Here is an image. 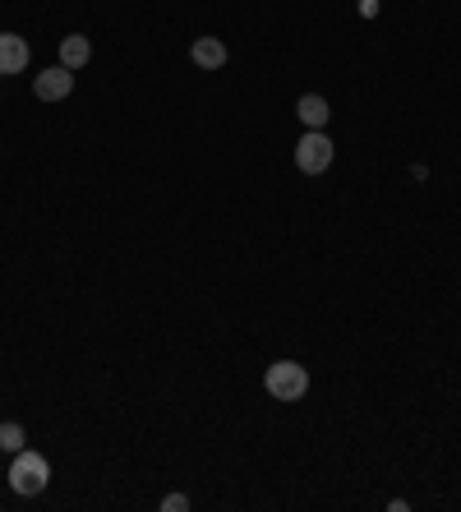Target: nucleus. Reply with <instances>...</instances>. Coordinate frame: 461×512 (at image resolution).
Here are the masks:
<instances>
[{
  "label": "nucleus",
  "mask_w": 461,
  "mask_h": 512,
  "mask_svg": "<svg viewBox=\"0 0 461 512\" xmlns=\"http://www.w3.org/2000/svg\"><path fill=\"white\" fill-rule=\"evenodd\" d=\"M51 480V462L42 453H33V448H19L10 462V489L14 494H24V499H33V494H42Z\"/></svg>",
  "instance_id": "nucleus-1"
},
{
  "label": "nucleus",
  "mask_w": 461,
  "mask_h": 512,
  "mask_svg": "<svg viewBox=\"0 0 461 512\" xmlns=\"http://www.w3.org/2000/svg\"><path fill=\"white\" fill-rule=\"evenodd\" d=\"M263 388H268V397H277V402H300V397L309 393V370L296 365V360H277V365H268V374H263Z\"/></svg>",
  "instance_id": "nucleus-2"
},
{
  "label": "nucleus",
  "mask_w": 461,
  "mask_h": 512,
  "mask_svg": "<svg viewBox=\"0 0 461 512\" xmlns=\"http://www.w3.org/2000/svg\"><path fill=\"white\" fill-rule=\"evenodd\" d=\"M296 167L305 171V176H323V171L332 167V139L323 130H305L296 143Z\"/></svg>",
  "instance_id": "nucleus-3"
},
{
  "label": "nucleus",
  "mask_w": 461,
  "mask_h": 512,
  "mask_svg": "<svg viewBox=\"0 0 461 512\" xmlns=\"http://www.w3.org/2000/svg\"><path fill=\"white\" fill-rule=\"evenodd\" d=\"M33 93L42 97V102H65V97L74 93V70H65V65H51V70H42L33 79Z\"/></svg>",
  "instance_id": "nucleus-4"
},
{
  "label": "nucleus",
  "mask_w": 461,
  "mask_h": 512,
  "mask_svg": "<svg viewBox=\"0 0 461 512\" xmlns=\"http://www.w3.org/2000/svg\"><path fill=\"white\" fill-rule=\"evenodd\" d=\"M28 42L19 33H0V74H19V70H28Z\"/></svg>",
  "instance_id": "nucleus-5"
},
{
  "label": "nucleus",
  "mask_w": 461,
  "mask_h": 512,
  "mask_svg": "<svg viewBox=\"0 0 461 512\" xmlns=\"http://www.w3.org/2000/svg\"><path fill=\"white\" fill-rule=\"evenodd\" d=\"M190 60L199 65V70H222L226 65V42L222 37H194Z\"/></svg>",
  "instance_id": "nucleus-6"
},
{
  "label": "nucleus",
  "mask_w": 461,
  "mask_h": 512,
  "mask_svg": "<svg viewBox=\"0 0 461 512\" xmlns=\"http://www.w3.org/2000/svg\"><path fill=\"white\" fill-rule=\"evenodd\" d=\"M296 116H300V125H305V130H323V125H328V116H332L328 97L305 93V97L296 102Z\"/></svg>",
  "instance_id": "nucleus-7"
},
{
  "label": "nucleus",
  "mask_w": 461,
  "mask_h": 512,
  "mask_svg": "<svg viewBox=\"0 0 461 512\" xmlns=\"http://www.w3.org/2000/svg\"><path fill=\"white\" fill-rule=\"evenodd\" d=\"M88 60H93V42H88V37L83 33L60 37V65H65V70H83Z\"/></svg>",
  "instance_id": "nucleus-8"
},
{
  "label": "nucleus",
  "mask_w": 461,
  "mask_h": 512,
  "mask_svg": "<svg viewBox=\"0 0 461 512\" xmlns=\"http://www.w3.org/2000/svg\"><path fill=\"white\" fill-rule=\"evenodd\" d=\"M19 448H28L24 425H14V420H5V425H0V453H19Z\"/></svg>",
  "instance_id": "nucleus-9"
},
{
  "label": "nucleus",
  "mask_w": 461,
  "mask_h": 512,
  "mask_svg": "<svg viewBox=\"0 0 461 512\" xmlns=\"http://www.w3.org/2000/svg\"><path fill=\"white\" fill-rule=\"evenodd\" d=\"M190 508V499H185V494H166L162 499V512H185Z\"/></svg>",
  "instance_id": "nucleus-10"
}]
</instances>
